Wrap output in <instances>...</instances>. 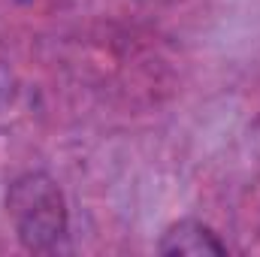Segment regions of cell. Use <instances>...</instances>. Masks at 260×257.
Returning <instances> with one entry per match:
<instances>
[{
    "instance_id": "1",
    "label": "cell",
    "mask_w": 260,
    "mask_h": 257,
    "mask_svg": "<svg viewBox=\"0 0 260 257\" xmlns=\"http://www.w3.org/2000/svg\"><path fill=\"white\" fill-rule=\"evenodd\" d=\"M6 215L15 227L18 242L27 251H58L70 233V212L61 185L43 173L30 170L9 182L6 188Z\"/></svg>"
},
{
    "instance_id": "2",
    "label": "cell",
    "mask_w": 260,
    "mask_h": 257,
    "mask_svg": "<svg viewBox=\"0 0 260 257\" xmlns=\"http://www.w3.org/2000/svg\"><path fill=\"white\" fill-rule=\"evenodd\" d=\"M157 251L167 254V257H179V254L206 257V254H227V245L218 239V233H215L209 224L194 221V218H185V221L173 224V227L164 233Z\"/></svg>"
}]
</instances>
